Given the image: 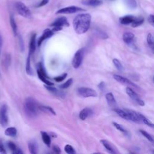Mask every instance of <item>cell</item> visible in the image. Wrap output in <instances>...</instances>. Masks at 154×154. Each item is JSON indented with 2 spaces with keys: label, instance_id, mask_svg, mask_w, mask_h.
I'll use <instances>...</instances> for the list:
<instances>
[{
  "label": "cell",
  "instance_id": "cell-41",
  "mask_svg": "<svg viewBox=\"0 0 154 154\" xmlns=\"http://www.w3.org/2000/svg\"><path fill=\"white\" fill-rule=\"evenodd\" d=\"M148 20H149V23H150L152 25H154V16H153V15L150 14V15L149 16Z\"/></svg>",
  "mask_w": 154,
  "mask_h": 154
},
{
  "label": "cell",
  "instance_id": "cell-25",
  "mask_svg": "<svg viewBox=\"0 0 154 154\" xmlns=\"http://www.w3.org/2000/svg\"><path fill=\"white\" fill-rule=\"evenodd\" d=\"M41 135H42V138L44 143L47 146H50L51 143V140L50 136L45 132L41 131Z\"/></svg>",
  "mask_w": 154,
  "mask_h": 154
},
{
  "label": "cell",
  "instance_id": "cell-9",
  "mask_svg": "<svg viewBox=\"0 0 154 154\" xmlns=\"http://www.w3.org/2000/svg\"><path fill=\"white\" fill-rule=\"evenodd\" d=\"M126 92L128 94V96L135 102H136L138 105L141 106L144 105V101L139 97L138 94L135 93L131 87H126Z\"/></svg>",
  "mask_w": 154,
  "mask_h": 154
},
{
  "label": "cell",
  "instance_id": "cell-45",
  "mask_svg": "<svg viewBox=\"0 0 154 154\" xmlns=\"http://www.w3.org/2000/svg\"><path fill=\"white\" fill-rule=\"evenodd\" d=\"M19 43H20V49H21L22 51H23V49H24V45H23V40H22V38H20V41H19Z\"/></svg>",
  "mask_w": 154,
  "mask_h": 154
},
{
  "label": "cell",
  "instance_id": "cell-40",
  "mask_svg": "<svg viewBox=\"0 0 154 154\" xmlns=\"http://www.w3.org/2000/svg\"><path fill=\"white\" fill-rule=\"evenodd\" d=\"M0 153H6V150L5 149L3 142L1 139H0Z\"/></svg>",
  "mask_w": 154,
  "mask_h": 154
},
{
  "label": "cell",
  "instance_id": "cell-38",
  "mask_svg": "<svg viewBox=\"0 0 154 154\" xmlns=\"http://www.w3.org/2000/svg\"><path fill=\"white\" fill-rule=\"evenodd\" d=\"M72 82H73L72 78H70V79H69L66 82H65L64 84L60 85V87L61 88H63V89L67 88H68V87L72 84Z\"/></svg>",
  "mask_w": 154,
  "mask_h": 154
},
{
  "label": "cell",
  "instance_id": "cell-1",
  "mask_svg": "<svg viewBox=\"0 0 154 154\" xmlns=\"http://www.w3.org/2000/svg\"><path fill=\"white\" fill-rule=\"evenodd\" d=\"M91 16L88 13H81L78 14L73 19V26L75 31L81 34L86 32L90 28Z\"/></svg>",
  "mask_w": 154,
  "mask_h": 154
},
{
  "label": "cell",
  "instance_id": "cell-20",
  "mask_svg": "<svg viewBox=\"0 0 154 154\" xmlns=\"http://www.w3.org/2000/svg\"><path fill=\"white\" fill-rule=\"evenodd\" d=\"M11 55L9 54H7L4 56V58L2 60V64L3 67L5 69H8L11 64Z\"/></svg>",
  "mask_w": 154,
  "mask_h": 154
},
{
  "label": "cell",
  "instance_id": "cell-5",
  "mask_svg": "<svg viewBox=\"0 0 154 154\" xmlns=\"http://www.w3.org/2000/svg\"><path fill=\"white\" fill-rule=\"evenodd\" d=\"M78 94L83 97H96L97 96L96 91L88 87H79L77 89Z\"/></svg>",
  "mask_w": 154,
  "mask_h": 154
},
{
  "label": "cell",
  "instance_id": "cell-19",
  "mask_svg": "<svg viewBox=\"0 0 154 154\" xmlns=\"http://www.w3.org/2000/svg\"><path fill=\"white\" fill-rule=\"evenodd\" d=\"M135 17L131 15H128L120 18V22L123 25H128L131 23L134 20Z\"/></svg>",
  "mask_w": 154,
  "mask_h": 154
},
{
  "label": "cell",
  "instance_id": "cell-34",
  "mask_svg": "<svg viewBox=\"0 0 154 154\" xmlns=\"http://www.w3.org/2000/svg\"><path fill=\"white\" fill-rule=\"evenodd\" d=\"M7 147L11 151L12 153H13V154H14V152H16V150L18 148L16 146V145L12 141H8L7 143Z\"/></svg>",
  "mask_w": 154,
  "mask_h": 154
},
{
  "label": "cell",
  "instance_id": "cell-29",
  "mask_svg": "<svg viewBox=\"0 0 154 154\" xmlns=\"http://www.w3.org/2000/svg\"><path fill=\"white\" fill-rule=\"evenodd\" d=\"M30 57L31 55L28 54V58L26 59V72L29 75H32V70L31 67V63H30Z\"/></svg>",
  "mask_w": 154,
  "mask_h": 154
},
{
  "label": "cell",
  "instance_id": "cell-18",
  "mask_svg": "<svg viewBox=\"0 0 154 154\" xmlns=\"http://www.w3.org/2000/svg\"><path fill=\"white\" fill-rule=\"evenodd\" d=\"M29 150L31 153L32 154H35L37 153L38 151V146L35 141L31 140L28 143V144Z\"/></svg>",
  "mask_w": 154,
  "mask_h": 154
},
{
  "label": "cell",
  "instance_id": "cell-6",
  "mask_svg": "<svg viewBox=\"0 0 154 154\" xmlns=\"http://www.w3.org/2000/svg\"><path fill=\"white\" fill-rule=\"evenodd\" d=\"M37 75L38 78L45 84V85H54V83L51 82L50 81H49L48 79V76L45 72V70L43 68V66L42 65V64L41 63H39L38 66V69L37 70Z\"/></svg>",
  "mask_w": 154,
  "mask_h": 154
},
{
  "label": "cell",
  "instance_id": "cell-47",
  "mask_svg": "<svg viewBox=\"0 0 154 154\" xmlns=\"http://www.w3.org/2000/svg\"><path fill=\"white\" fill-rule=\"evenodd\" d=\"M0 54H1V48H0Z\"/></svg>",
  "mask_w": 154,
  "mask_h": 154
},
{
  "label": "cell",
  "instance_id": "cell-3",
  "mask_svg": "<svg viewBox=\"0 0 154 154\" xmlns=\"http://www.w3.org/2000/svg\"><path fill=\"white\" fill-rule=\"evenodd\" d=\"M15 8L17 13L23 17L29 18L31 16L30 10L22 2H17L15 3Z\"/></svg>",
  "mask_w": 154,
  "mask_h": 154
},
{
  "label": "cell",
  "instance_id": "cell-36",
  "mask_svg": "<svg viewBox=\"0 0 154 154\" xmlns=\"http://www.w3.org/2000/svg\"><path fill=\"white\" fill-rule=\"evenodd\" d=\"M64 150L67 153L69 154H75L76 153L73 147L69 144H66L64 146Z\"/></svg>",
  "mask_w": 154,
  "mask_h": 154
},
{
  "label": "cell",
  "instance_id": "cell-8",
  "mask_svg": "<svg viewBox=\"0 0 154 154\" xmlns=\"http://www.w3.org/2000/svg\"><path fill=\"white\" fill-rule=\"evenodd\" d=\"M81 11H85V10L76 6H69V7H64L60 9L57 11L56 13L57 14H72V13H75L76 12Z\"/></svg>",
  "mask_w": 154,
  "mask_h": 154
},
{
  "label": "cell",
  "instance_id": "cell-17",
  "mask_svg": "<svg viewBox=\"0 0 154 154\" xmlns=\"http://www.w3.org/2000/svg\"><path fill=\"white\" fill-rule=\"evenodd\" d=\"M36 48V34H33L31 37L29 42V54L32 55L35 50Z\"/></svg>",
  "mask_w": 154,
  "mask_h": 154
},
{
  "label": "cell",
  "instance_id": "cell-2",
  "mask_svg": "<svg viewBox=\"0 0 154 154\" xmlns=\"http://www.w3.org/2000/svg\"><path fill=\"white\" fill-rule=\"evenodd\" d=\"M39 105L32 97H28L24 103V110L26 114L29 117L34 118L37 116Z\"/></svg>",
  "mask_w": 154,
  "mask_h": 154
},
{
  "label": "cell",
  "instance_id": "cell-30",
  "mask_svg": "<svg viewBox=\"0 0 154 154\" xmlns=\"http://www.w3.org/2000/svg\"><path fill=\"white\" fill-rule=\"evenodd\" d=\"M144 22V19L143 17H135L133 22L131 23L132 27H137L141 25Z\"/></svg>",
  "mask_w": 154,
  "mask_h": 154
},
{
  "label": "cell",
  "instance_id": "cell-27",
  "mask_svg": "<svg viewBox=\"0 0 154 154\" xmlns=\"http://www.w3.org/2000/svg\"><path fill=\"white\" fill-rule=\"evenodd\" d=\"M114 111L119 116H120L122 118L127 120H129V115L126 112V111L125 110H123V109H120L119 108H114Z\"/></svg>",
  "mask_w": 154,
  "mask_h": 154
},
{
  "label": "cell",
  "instance_id": "cell-43",
  "mask_svg": "<svg viewBox=\"0 0 154 154\" xmlns=\"http://www.w3.org/2000/svg\"><path fill=\"white\" fill-rule=\"evenodd\" d=\"M53 150L55 152V153H61V150L60 149V147L57 146H54L53 147Z\"/></svg>",
  "mask_w": 154,
  "mask_h": 154
},
{
  "label": "cell",
  "instance_id": "cell-26",
  "mask_svg": "<svg viewBox=\"0 0 154 154\" xmlns=\"http://www.w3.org/2000/svg\"><path fill=\"white\" fill-rule=\"evenodd\" d=\"M10 23L12 29V31L14 33V35L16 36L17 35V26L15 19L13 16H10Z\"/></svg>",
  "mask_w": 154,
  "mask_h": 154
},
{
  "label": "cell",
  "instance_id": "cell-46",
  "mask_svg": "<svg viewBox=\"0 0 154 154\" xmlns=\"http://www.w3.org/2000/svg\"><path fill=\"white\" fill-rule=\"evenodd\" d=\"M2 43H3L2 37V36H1V34H0V48H1V46H2Z\"/></svg>",
  "mask_w": 154,
  "mask_h": 154
},
{
  "label": "cell",
  "instance_id": "cell-31",
  "mask_svg": "<svg viewBox=\"0 0 154 154\" xmlns=\"http://www.w3.org/2000/svg\"><path fill=\"white\" fill-rule=\"evenodd\" d=\"M126 5L131 9H135L137 7L136 0H125Z\"/></svg>",
  "mask_w": 154,
  "mask_h": 154
},
{
  "label": "cell",
  "instance_id": "cell-35",
  "mask_svg": "<svg viewBox=\"0 0 154 154\" xmlns=\"http://www.w3.org/2000/svg\"><path fill=\"white\" fill-rule=\"evenodd\" d=\"M147 43L149 46V47H150V48L152 49V51L153 50V36L150 33H149L147 37Z\"/></svg>",
  "mask_w": 154,
  "mask_h": 154
},
{
  "label": "cell",
  "instance_id": "cell-39",
  "mask_svg": "<svg viewBox=\"0 0 154 154\" xmlns=\"http://www.w3.org/2000/svg\"><path fill=\"white\" fill-rule=\"evenodd\" d=\"M67 76V74L66 73H63V75H60V76H56L54 78V79L56 81V82H61L63 81L66 78V76Z\"/></svg>",
  "mask_w": 154,
  "mask_h": 154
},
{
  "label": "cell",
  "instance_id": "cell-32",
  "mask_svg": "<svg viewBox=\"0 0 154 154\" xmlns=\"http://www.w3.org/2000/svg\"><path fill=\"white\" fill-rule=\"evenodd\" d=\"M112 63H113L114 66L116 67V69H117L119 71H120V72L123 71V66L122 64L120 63V61L119 60L114 58V59H113V60H112Z\"/></svg>",
  "mask_w": 154,
  "mask_h": 154
},
{
  "label": "cell",
  "instance_id": "cell-21",
  "mask_svg": "<svg viewBox=\"0 0 154 154\" xmlns=\"http://www.w3.org/2000/svg\"><path fill=\"white\" fill-rule=\"evenodd\" d=\"M100 143L103 144L104 147L106 149V150L110 153H116V151L112 147V146L110 144V143L106 141V140H102L100 141Z\"/></svg>",
  "mask_w": 154,
  "mask_h": 154
},
{
  "label": "cell",
  "instance_id": "cell-23",
  "mask_svg": "<svg viewBox=\"0 0 154 154\" xmlns=\"http://www.w3.org/2000/svg\"><path fill=\"white\" fill-rule=\"evenodd\" d=\"M81 2L83 5L87 6H97L102 3L99 0H82Z\"/></svg>",
  "mask_w": 154,
  "mask_h": 154
},
{
  "label": "cell",
  "instance_id": "cell-11",
  "mask_svg": "<svg viewBox=\"0 0 154 154\" xmlns=\"http://www.w3.org/2000/svg\"><path fill=\"white\" fill-rule=\"evenodd\" d=\"M52 26H58L62 28L63 26H69V23L66 17H60L57 19L51 25Z\"/></svg>",
  "mask_w": 154,
  "mask_h": 154
},
{
  "label": "cell",
  "instance_id": "cell-16",
  "mask_svg": "<svg viewBox=\"0 0 154 154\" xmlns=\"http://www.w3.org/2000/svg\"><path fill=\"white\" fill-rule=\"evenodd\" d=\"M45 87L50 93H51L52 94H53L55 96H59V97H64L65 96V94L63 92H61V91H59L57 88L53 87V85H45Z\"/></svg>",
  "mask_w": 154,
  "mask_h": 154
},
{
  "label": "cell",
  "instance_id": "cell-10",
  "mask_svg": "<svg viewBox=\"0 0 154 154\" xmlns=\"http://www.w3.org/2000/svg\"><path fill=\"white\" fill-rule=\"evenodd\" d=\"M114 79H116L117 81H118L120 83H122L124 85H126L129 87H135V88H138V85H136L135 84H134V82H132V81H131L130 80H129L128 78L123 77L122 76H120L119 75L117 74H115L113 76Z\"/></svg>",
  "mask_w": 154,
  "mask_h": 154
},
{
  "label": "cell",
  "instance_id": "cell-33",
  "mask_svg": "<svg viewBox=\"0 0 154 154\" xmlns=\"http://www.w3.org/2000/svg\"><path fill=\"white\" fill-rule=\"evenodd\" d=\"M112 124H113V125H114L119 131H121L122 132H123V134H125L126 135H128V131H127L121 125H120V124H119V123H116V122H113Z\"/></svg>",
  "mask_w": 154,
  "mask_h": 154
},
{
  "label": "cell",
  "instance_id": "cell-37",
  "mask_svg": "<svg viewBox=\"0 0 154 154\" xmlns=\"http://www.w3.org/2000/svg\"><path fill=\"white\" fill-rule=\"evenodd\" d=\"M140 131L141 134L144 137H145L149 141H150L151 143H153V138L152 137V136H151L149 133H147L146 131H144V130H142V129H141Z\"/></svg>",
  "mask_w": 154,
  "mask_h": 154
},
{
  "label": "cell",
  "instance_id": "cell-7",
  "mask_svg": "<svg viewBox=\"0 0 154 154\" xmlns=\"http://www.w3.org/2000/svg\"><path fill=\"white\" fill-rule=\"evenodd\" d=\"M8 123V117L7 106L3 105L0 108V125L3 127H6Z\"/></svg>",
  "mask_w": 154,
  "mask_h": 154
},
{
  "label": "cell",
  "instance_id": "cell-4",
  "mask_svg": "<svg viewBox=\"0 0 154 154\" xmlns=\"http://www.w3.org/2000/svg\"><path fill=\"white\" fill-rule=\"evenodd\" d=\"M84 54V50L83 48L79 49L75 52L72 61V66L75 69L78 68L81 66Z\"/></svg>",
  "mask_w": 154,
  "mask_h": 154
},
{
  "label": "cell",
  "instance_id": "cell-12",
  "mask_svg": "<svg viewBox=\"0 0 154 154\" xmlns=\"http://www.w3.org/2000/svg\"><path fill=\"white\" fill-rule=\"evenodd\" d=\"M53 34H54V32L52 30H51L49 29H45L42 35L38 38V42H37V45L38 46H40L41 45V44L42 43V42L45 40L51 37Z\"/></svg>",
  "mask_w": 154,
  "mask_h": 154
},
{
  "label": "cell",
  "instance_id": "cell-28",
  "mask_svg": "<svg viewBox=\"0 0 154 154\" xmlns=\"http://www.w3.org/2000/svg\"><path fill=\"white\" fill-rule=\"evenodd\" d=\"M38 109H39V110L45 112L51 113L53 115H56V113H55V111L50 106H39Z\"/></svg>",
  "mask_w": 154,
  "mask_h": 154
},
{
  "label": "cell",
  "instance_id": "cell-44",
  "mask_svg": "<svg viewBox=\"0 0 154 154\" xmlns=\"http://www.w3.org/2000/svg\"><path fill=\"white\" fill-rule=\"evenodd\" d=\"M48 2H49V0H42V1L40 2L39 5H38V7H42V6H44V5H45L46 4H48Z\"/></svg>",
  "mask_w": 154,
  "mask_h": 154
},
{
  "label": "cell",
  "instance_id": "cell-22",
  "mask_svg": "<svg viewBox=\"0 0 154 154\" xmlns=\"http://www.w3.org/2000/svg\"><path fill=\"white\" fill-rule=\"evenodd\" d=\"M4 134L8 137H14L17 135V129L14 127H9L5 130Z\"/></svg>",
  "mask_w": 154,
  "mask_h": 154
},
{
  "label": "cell",
  "instance_id": "cell-42",
  "mask_svg": "<svg viewBox=\"0 0 154 154\" xmlns=\"http://www.w3.org/2000/svg\"><path fill=\"white\" fill-rule=\"evenodd\" d=\"M98 87L101 90V91H103L105 88V84L104 82H101L99 85H98Z\"/></svg>",
  "mask_w": 154,
  "mask_h": 154
},
{
  "label": "cell",
  "instance_id": "cell-14",
  "mask_svg": "<svg viewBox=\"0 0 154 154\" xmlns=\"http://www.w3.org/2000/svg\"><path fill=\"white\" fill-rule=\"evenodd\" d=\"M134 37L135 36L133 33L130 32H126L123 35V40L126 44L130 46L133 43Z\"/></svg>",
  "mask_w": 154,
  "mask_h": 154
},
{
  "label": "cell",
  "instance_id": "cell-15",
  "mask_svg": "<svg viewBox=\"0 0 154 154\" xmlns=\"http://www.w3.org/2000/svg\"><path fill=\"white\" fill-rule=\"evenodd\" d=\"M105 97L108 105L112 108H116V106H117V102L112 93H106L105 95Z\"/></svg>",
  "mask_w": 154,
  "mask_h": 154
},
{
  "label": "cell",
  "instance_id": "cell-24",
  "mask_svg": "<svg viewBox=\"0 0 154 154\" xmlns=\"http://www.w3.org/2000/svg\"><path fill=\"white\" fill-rule=\"evenodd\" d=\"M138 117H139V119H140V120L141 123H143L147 125V126H150L151 128L153 127V123L150 120L147 119L144 115H143L142 114L138 112Z\"/></svg>",
  "mask_w": 154,
  "mask_h": 154
},
{
  "label": "cell",
  "instance_id": "cell-13",
  "mask_svg": "<svg viewBox=\"0 0 154 154\" xmlns=\"http://www.w3.org/2000/svg\"><path fill=\"white\" fill-rule=\"evenodd\" d=\"M93 111L91 108H85L80 111L79 117L81 120H84L88 117L93 116Z\"/></svg>",
  "mask_w": 154,
  "mask_h": 154
}]
</instances>
